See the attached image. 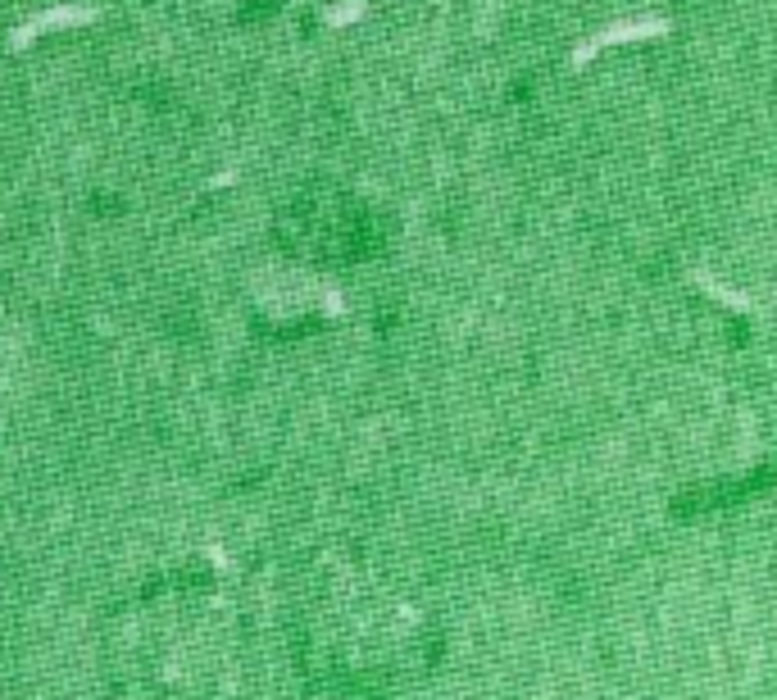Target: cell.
<instances>
[{"label":"cell","mask_w":777,"mask_h":700,"mask_svg":"<svg viewBox=\"0 0 777 700\" xmlns=\"http://www.w3.org/2000/svg\"><path fill=\"white\" fill-rule=\"evenodd\" d=\"M669 33V23L664 19H637V23H614V27H605V33H596L586 46H578L573 50V65H586L596 50H605V46H624V42H650V37H664Z\"/></svg>","instance_id":"6da1fadb"}]
</instances>
